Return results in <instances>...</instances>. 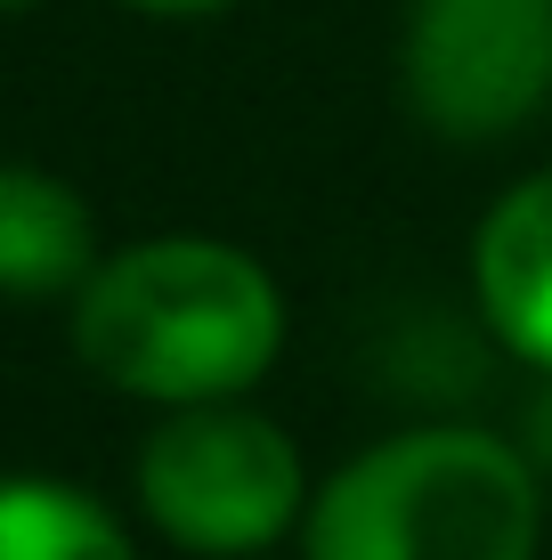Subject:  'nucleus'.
<instances>
[{
	"label": "nucleus",
	"mask_w": 552,
	"mask_h": 560,
	"mask_svg": "<svg viewBox=\"0 0 552 560\" xmlns=\"http://www.w3.org/2000/svg\"><path fill=\"white\" fill-rule=\"evenodd\" d=\"M73 358L146 407H220L284 358V293L244 244L146 236L73 293Z\"/></svg>",
	"instance_id": "f257e3e1"
},
{
	"label": "nucleus",
	"mask_w": 552,
	"mask_h": 560,
	"mask_svg": "<svg viewBox=\"0 0 552 560\" xmlns=\"http://www.w3.org/2000/svg\"><path fill=\"white\" fill-rule=\"evenodd\" d=\"M544 479L480 422H414L357 447L301 520V560H537Z\"/></svg>",
	"instance_id": "f03ea898"
},
{
	"label": "nucleus",
	"mask_w": 552,
	"mask_h": 560,
	"mask_svg": "<svg viewBox=\"0 0 552 560\" xmlns=\"http://www.w3.org/2000/svg\"><path fill=\"white\" fill-rule=\"evenodd\" d=\"M139 512L179 552L252 560L309 520V463L284 422L244 398L171 407L139 447Z\"/></svg>",
	"instance_id": "7ed1b4c3"
},
{
	"label": "nucleus",
	"mask_w": 552,
	"mask_h": 560,
	"mask_svg": "<svg viewBox=\"0 0 552 560\" xmlns=\"http://www.w3.org/2000/svg\"><path fill=\"white\" fill-rule=\"evenodd\" d=\"M398 82L431 139H512L552 106V0H414Z\"/></svg>",
	"instance_id": "20e7f679"
},
{
	"label": "nucleus",
	"mask_w": 552,
	"mask_h": 560,
	"mask_svg": "<svg viewBox=\"0 0 552 560\" xmlns=\"http://www.w3.org/2000/svg\"><path fill=\"white\" fill-rule=\"evenodd\" d=\"M471 301L520 365L552 374V171L512 179L471 228Z\"/></svg>",
	"instance_id": "39448f33"
},
{
	"label": "nucleus",
	"mask_w": 552,
	"mask_h": 560,
	"mask_svg": "<svg viewBox=\"0 0 552 560\" xmlns=\"http://www.w3.org/2000/svg\"><path fill=\"white\" fill-rule=\"evenodd\" d=\"M98 220L57 171L0 163V293L9 301H73L98 277Z\"/></svg>",
	"instance_id": "423d86ee"
},
{
	"label": "nucleus",
	"mask_w": 552,
	"mask_h": 560,
	"mask_svg": "<svg viewBox=\"0 0 552 560\" xmlns=\"http://www.w3.org/2000/svg\"><path fill=\"white\" fill-rule=\"evenodd\" d=\"M0 560H139V552L90 488L0 479Z\"/></svg>",
	"instance_id": "0eeeda50"
},
{
	"label": "nucleus",
	"mask_w": 552,
	"mask_h": 560,
	"mask_svg": "<svg viewBox=\"0 0 552 560\" xmlns=\"http://www.w3.org/2000/svg\"><path fill=\"white\" fill-rule=\"evenodd\" d=\"M122 9H139V16H220L236 0H122Z\"/></svg>",
	"instance_id": "6e6552de"
},
{
	"label": "nucleus",
	"mask_w": 552,
	"mask_h": 560,
	"mask_svg": "<svg viewBox=\"0 0 552 560\" xmlns=\"http://www.w3.org/2000/svg\"><path fill=\"white\" fill-rule=\"evenodd\" d=\"M0 9H25V0H0Z\"/></svg>",
	"instance_id": "1a4fd4ad"
}]
</instances>
